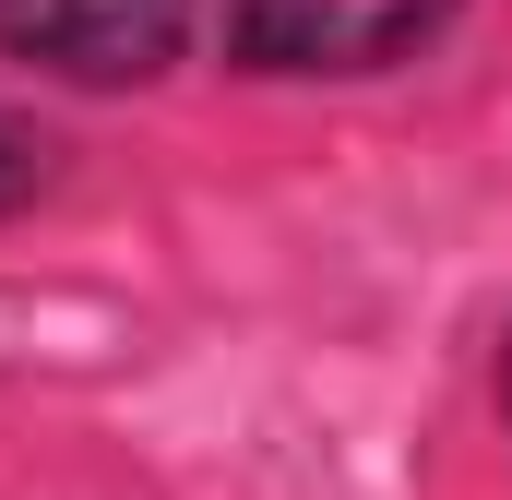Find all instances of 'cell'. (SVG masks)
Instances as JSON below:
<instances>
[{
  "instance_id": "obj_1",
  "label": "cell",
  "mask_w": 512,
  "mask_h": 500,
  "mask_svg": "<svg viewBox=\"0 0 512 500\" xmlns=\"http://www.w3.org/2000/svg\"><path fill=\"white\" fill-rule=\"evenodd\" d=\"M453 24L465 0H203V36L239 84H382Z\"/></svg>"
},
{
  "instance_id": "obj_2",
  "label": "cell",
  "mask_w": 512,
  "mask_h": 500,
  "mask_svg": "<svg viewBox=\"0 0 512 500\" xmlns=\"http://www.w3.org/2000/svg\"><path fill=\"white\" fill-rule=\"evenodd\" d=\"M203 0H0V60L72 96H143L191 60Z\"/></svg>"
},
{
  "instance_id": "obj_3",
  "label": "cell",
  "mask_w": 512,
  "mask_h": 500,
  "mask_svg": "<svg viewBox=\"0 0 512 500\" xmlns=\"http://www.w3.org/2000/svg\"><path fill=\"white\" fill-rule=\"evenodd\" d=\"M60 167H72V143L36 120V108H0V227L12 215H36L48 191H60Z\"/></svg>"
},
{
  "instance_id": "obj_4",
  "label": "cell",
  "mask_w": 512,
  "mask_h": 500,
  "mask_svg": "<svg viewBox=\"0 0 512 500\" xmlns=\"http://www.w3.org/2000/svg\"><path fill=\"white\" fill-rule=\"evenodd\" d=\"M501 429H512V334H501Z\"/></svg>"
}]
</instances>
